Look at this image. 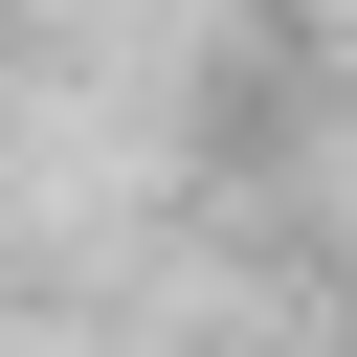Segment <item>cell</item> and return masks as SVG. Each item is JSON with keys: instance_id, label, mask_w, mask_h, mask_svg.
I'll return each mask as SVG.
<instances>
[{"instance_id": "6da1fadb", "label": "cell", "mask_w": 357, "mask_h": 357, "mask_svg": "<svg viewBox=\"0 0 357 357\" xmlns=\"http://www.w3.org/2000/svg\"><path fill=\"white\" fill-rule=\"evenodd\" d=\"M335 357H357V245H335Z\"/></svg>"}]
</instances>
